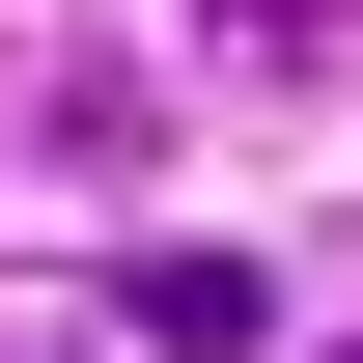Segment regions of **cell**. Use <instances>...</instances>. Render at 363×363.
Here are the masks:
<instances>
[{"label": "cell", "instance_id": "obj_1", "mask_svg": "<svg viewBox=\"0 0 363 363\" xmlns=\"http://www.w3.org/2000/svg\"><path fill=\"white\" fill-rule=\"evenodd\" d=\"M140 335H168V363H252L279 279H252V252H140Z\"/></svg>", "mask_w": 363, "mask_h": 363}]
</instances>
